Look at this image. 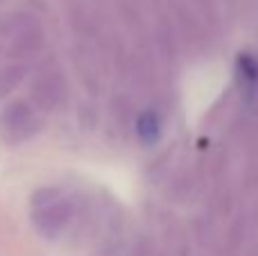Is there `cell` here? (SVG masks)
Masks as SVG:
<instances>
[{
    "instance_id": "6da1fadb",
    "label": "cell",
    "mask_w": 258,
    "mask_h": 256,
    "mask_svg": "<svg viewBox=\"0 0 258 256\" xmlns=\"http://www.w3.org/2000/svg\"><path fill=\"white\" fill-rule=\"evenodd\" d=\"M236 71L247 91H258V57L249 52H240L236 59Z\"/></svg>"
},
{
    "instance_id": "7a4b0ae2",
    "label": "cell",
    "mask_w": 258,
    "mask_h": 256,
    "mask_svg": "<svg viewBox=\"0 0 258 256\" xmlns=\"http://www.w3.org/2000/svg\"><path fill=\"white\" fill-rule=\"evenodd\" d=\"M136 134L145 145H154L161 139V118L154 111H145L136 120Z\"/></svg>"
}]
</instances>
